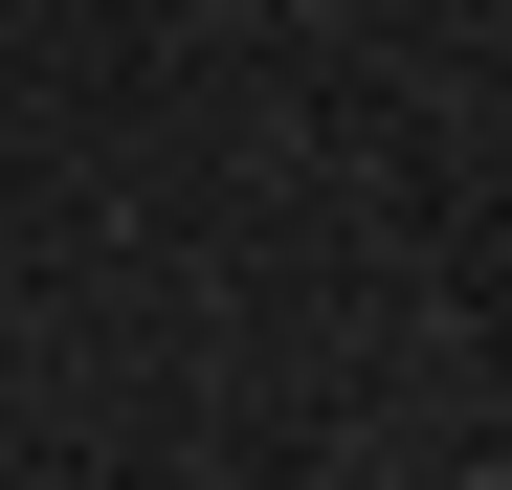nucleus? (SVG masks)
<instances>
[{
    "label": "nucleus",
    "mask_w": 512,
    "mask_h": 490,
    "mask_svg": "<svg viewBox=\"0 0 512 490\" xmlns=\"http://www.w3.org/2000/svg\"><path fill=\"white\" fill-rule=\"evenodd\" d=\"M446 490H512V468H446Z\"/></svg>",
    "instance_id": "1"
}]
</instances>
